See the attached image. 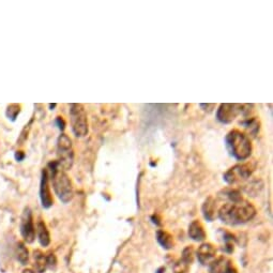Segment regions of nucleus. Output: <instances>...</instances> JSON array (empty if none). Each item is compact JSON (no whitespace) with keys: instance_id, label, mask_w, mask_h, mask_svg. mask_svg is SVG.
Wrapping results in <instances>:
<instances>
[{"instance_id":"nucleus-21","label":"nucleus","mask_w":273,"mask_h":273,"mask_svg":"<svg viewBox=\"0 0 273 273\" xmlns=\"http://www.w3.org/2000/svg\"><path fill=\"white\" fill-rule=\"evenodd\" d=\"M46 258H47V268L54 269L57 264V259H56V257H55V255L54 254L47 255Z\"/></svg>"},{"instance_id":"nucleus-19","label":"nucleus","mask_w":273,"mask_h":273,"mask_svg":"<svg viewBox=\"0 0 273 273\" xmlns=\"http://www.w3.org/2000/svg\"><path fill=\"white\" fill-rule=\"evenodd\" d=\"M181 259L184 261V263H187L188 265H191L193 263V259H194V249L192 245H190V247H187L182 252V257Z\"/></svg>"},{"instance_id":"nucleus-26","label":"nucleus","mask_w":273,"mask_h":273,"mask_svg":"<svg viewBox=\"0 0 273 273\" xmlns=\"http://www.w3.org/2000/svg\"><path fill=\"white\" fill-rule=\"evenodd\" d=\"M164 271H165V268H160L156 273H164Z\"/></svg>"},{"instance_id":"nucleus-14","label":"nucleus","mask_w":273,"mask_h":273,"mask_svg":"<svg viewBox=\"0 0 273 273\" xmlns=\"http://www.w3.org/2000/svg\"><path fill=\"white\" fill-rule=\"evenodd\" d=\"M37 233H38V238H39V241L41 245L43 247H47L51 242L50 238V233H48V229L45 225L44 222L40 221L37 225Z\"/></svg>"},{"instance_id":"nucleus-23","label":"nucleus","mask_w":273,"mask_h":273,"mask_svg":"<svg viewBox=\"0 0 273 273\" xmlns=\"http://www.w3.org/2000/svg\"><path fill=\"white\" fill-rule=\"evenodd\" d=\"M56 123H57L58 128H59L60 130H63V129H64L65 123H64V120L62 119V117H57V119H56Z\"/></svg>"},{"instance_id":"nucleus-11","label":"nucleus","mask_w":273,"mask_h":273,"mask_svg":"<svg viewBox=\"0 0 273 273\" xmlns=\"http://www.w3.org/2000/svg\"><path fill=\"white\" fill-rule=\"evenodd\" d=\"M216 249L211 243L201 244L197 250V258L201 265H210L215 259Z\"/></svg>"},{"instance_id":"nucleus-5","label":"nucleus","mask_w":273,"mask_h":273,"mask_svg":"<svg viewBox=\"0 0 273 273\" xmlns=\"http://www.w3.org/2000/svg\"><path fill=\"white\" fill-rule=\"evenodd\" d=\"M57 156L58 164L63 171H68L73 164V148L72 140L67 134H61L57 140Z\"/></svg>"},{"instance_id":"nucleus-16","label":"nucleus","mask_w":273,"mask_h":273,"mask_svg":"<svg viewBox=\"0 0 273 273\" xmlns=\"http://www.w3.org/2000/svg\"><path fill=\"white\" fill-rule=\"evenodd\" d=\"M35 268L38 273H44L47 269V258L41 251H35Z\"/></svg>"},{"instance_id":"nucleus-10","label":"nucleus","mask_w":273,"mask_h":273,"mask_svg":"<svg viewBox=\"0 0 273 273\" xmlns=\"http://www.w3.org/2000/svg\"><path fill=\"white\" fill-rule=\"evenodd\" d=\"M40 198L42 201V206L44 208H50L53 206V196L48 185V173L47 169H43L42 177H41V184H40Z\"/></svg>"},{"instance_id":"nucleus-8","label":"nucleus","mask_w":273,"mask_h":273,"mask_svg":"<svg viewBox=\"0 0 273 273\" xmlns=\"http://www.w3.org/2000/svg\"><path fill=\"white\" fill-rule=\"evenodd\" d=\"M20 233L26 242L32 243L36 238V227L32 220V214L29 208L24 210V214L21 215L20 222Z\"/></svg>"},{"instance_id":"nucleus-13","label":"nucleus","mask_w":273,"mask_h":273,"mask_svg":"<svg viewBox=\"0 0 273 273\" xmlns=\"http://www.w3.org/2000/svg\"><path fill=\"white\" fill-rule=\"evenodd\" d=\"M203 214L207 221H214L216 214V200L214 197H208L203 205Z\"/></svg>"},{"instance_id":"nucleus-17","label":"nucleus","mask_w":273,"mask_h":273,"mask_svg":"<svg viewBox=\"0 0 273 273\" xmlns=\"http://www.w3.org/2000/svg\"><path fill=\"white\" fill-rule=\"evenodd\" d=\"M16 257H18L19 261L21 265H27V263H28L29 253L24 243L20 242L18 244V247H16Z\"/></svg>"},{"instance_id":"nucleus-1","label":"nucleus","mask_w":273,"mask_h":273,"mask_svg":"<svg viewBox=\"0 0 273 273\" xmlns=\"http://www.w3.org/2000/svg\"><path fill=\"white\" fill-rule=\"evenodd\" d=\"M218 217L228 225H240L245 224L256 215L255 207L245 199L236 201H227L223 204L217 211Z\"/></svg>"},{"instance_id":"nucleus-9","label":"nucleus","mask_w":273,"mask_h":273,"mask_svg":"<svg viewBox=\"0 0 273 273\" xmlns=\"http://www.w3.org/2000/svg\"><path fill=\"white\" fill-rule=\"evenodd\" d=\"M210 273H237L236 267L234 266L233 261L225 256H221L214 259L209 265Z\"/></svg>"},{"instance_id":"nucleus-7","label":"nucleus","mask_w":273,"mask_h":273,"mask_svg":"<svg viewBox=\"0 0 273 273\" xmlns=\"http://www.w3.org/2000/svg\"><path fill=\"white\" fill-rule=\"evenodd\" d=\"M252 173L253 168L250 164H239L228 169L224 175V180L229 184H234L249 179Z\"/></svg>"},{"instance_id":"nucleus-15","label":"nucleus","mask_w":273,"mask_h":273,"mask_svg":"<svg viewBox=\"0 0 273 273\" xmlns=\"http://www.w3.org/2000/svg\"><path fill=\"white\" fill-rule=\"evenodd\" d=\"M156 239L157 242H159L162 248L165 250H171L174 248V238L171 234H168L165 231H159L156 233Z\"/></svg>"},{"instance_id":"nucleus-2","label":"nucleus","mask_w":273,"mask_h":273,"mask_svg":"<svg viewBox=\"0 0 273 273\" xmlns=\"http://www.w3.org/2000/svg\"><path fill=\"white\" fill-rule=\"evenodd\" d=\"M226 147L232 156L238 161H244L252 155V143L249 136L239 130H233L226 135Z\"/></svg>"},{"instance_id":"nucleus-6","label":"nucleus","mask_w":273,"mask_h":273,"mask_svg":"<svg viewBox=\"0 0 273 273\" xmlns=\"http://www.w3.org/2000/svg\"><path fill=\"white\" fill-rule=\"evenodd\" d=\"M251 107H253V105L250 104H231V103H223L218 107L216 112V118L220 122L222 123H231L234 121L240 114L247 115L250 113Z\"/></svg>"},{"instance_id":"nucleus-25","label":"nucleus","mask_w":273,"mask_h":273,"mask_svg":"<svg viewBox=\"0 0 273 273\" xmlns=\"http://www.w3.org/2000/svg\"><path fill=\"white\" fill-rule=\"evenodd\" d=\"M23 273H35V271H32L31 269H25L23 271Z\"/></svg>"},{"instance_id":"nucleus-3","label":"nucleus","mask_w":273,"mask_h":273,"mask_svg":"<svg viewBox=\"0 0 273 273\" xmlns=\"http://www.w3.org/2000/svg\"><path fill=\"white\" fill-rule=\"evenodd\" d=\"M48 166H50L52 172V183L55 193L62 203H69L73 198V185L70 178L64 173L63 169L60 168L57 161L50 163Z\"/></svg>"},{"instance_id":"nucleus-24","label":"nucleus","mask_w":273,"mask_h":273,"mask_svg":"<svg viewBox=\"0 0 273 273\" xmlns=\"http://www.w3.org/2000/svg\"><path fill=\"white\" fill-rule=\"evenodd\" d=\"M15 159L18 160V161H23L25 159V155H24V152L23 151H18L15 154Z\"/></svg>"},{"instance_id":"nucleus-12","label":"nucleus","mask_w":273,"mask_h":273,"mask_svg":"<svg viewBox=\"0 0 273 273\" xmlns=\"http://www.w3.org/2000/svg\"><path fill=\"white\" fill-rule=\"evenodd\" d=\"M189 236L195 241H203L206 239V232L199 221H193L189 227Z\"/></svg>"},{"instance_id":"nucleus-20","label":"nucleus","mask_w":273,"mask_h":273,"mask_svg":"<svg viewBox=\"0 0 273 273\" xmlns=\"http://www.w3.org/2000/svg\"><path fill=\"white\" fill-rule=\"evenodd\" d=\"M189 266L187 263H184L182 259L178 260L174 266V272L175 273H189Z\"/></svg>"},{"instance_id":"nucleus-4","label":"nucleus","mask_w":273,"mask_h":273,"mask_svg":"<svg viewBox=\"0 0 273 273\" xmlns=\"http://www.w3.org/2000/svg\"><path fill=\"white\" fill-rule=\"evenodd\" d=\"M70 119L72 131L78 137H85L88 134V119L85 107L81 104H71Z\"/></svg>"},{"instance_id":"nucleus-18","label":"nucleus","mask_w":273,"mask_h":273,"mask_svg":"<svg viewBox=\"0 0 273 273\" xmlns=\"http://www.w3.org/2000/svg\"><path fill=\"white\" fill-rule=\"evenodd\" d=\"M20 105L19 104H11L7 107V112H5V115L7 117L11 120V121H15L16 117L19 116V114L20 113Z\"/></svg>"},{"instance_id":"nucleus-22","label":"nucleus","mask_w":273,"mask_h":273,"mask_svg":"<svg viewBox=\"0 0 273 273\" xmlns=\"http://www.w3.org/2000/svg\"><path fill=\"white\" fill-rule=\"evenodd\" d=\"M200 107L204 108L205 112L211 113L212 111H214V108L215 107V104H200Z\"/></svg>"},{"instance_id":"nucleus-27","label":"nucleus","mask_w":273,"mask_h":273,"mask_svg":"<svg viewBox=\"0 0 273 273\" xmlns=\"http://www.w3.org/2000/svg\"><path fill=\"white\" fill-rule=\"evenodd\" d=\"M55 106H56V104H53V105H52V104H51V105H50V107H51V108H54V107H55Z\"/></svg>"}]
</instances>
